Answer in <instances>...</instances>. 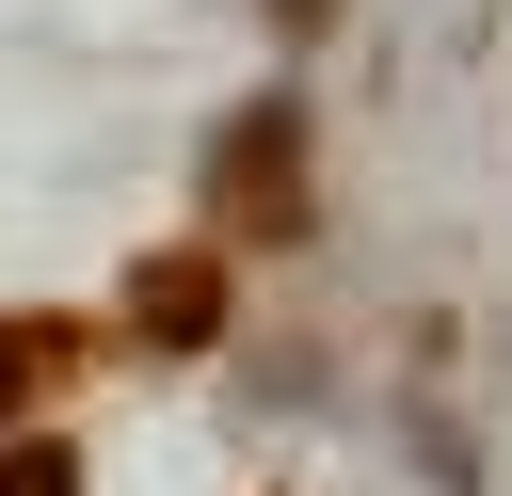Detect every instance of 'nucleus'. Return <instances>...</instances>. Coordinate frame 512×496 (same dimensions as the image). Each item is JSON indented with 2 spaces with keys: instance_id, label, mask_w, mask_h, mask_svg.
<instances>
[{
  "instance_id": "nucleus-4",
  "label": "nucleus",
  "mask_w": 512,
  "mask_h": 496,
  "mask_svg": "<svg viewBox=\"0 0 512 496\" xmlns=\"http://www.w3.org/2000/svg\"><path fill=\"white\" fill-rule=\"evenodd\" d=\"M0 496H80V432H0Z\"/></svg>"
},
{
  "instance_id": "nucleus-2",
  "label": "nucleus",
  "mask_w": 512,
  "mask_h": 496,
  "mask_svg": "<svg viewBox=\"0 0 512 496\" xmlns=\"http://www.w3.org/2000/svg\"><path fill=\"white\" fill-rule=\"evenodd\" d=\"M112 320H128L144 352H208V336L240 320V256H224V240H160V256L128 272V304H112Z\"/></svg>"
},
{
  "instance_id": "nucleus-5",
  "label": "nucleus",
  "mask_w": 512,
  "mask_h": 496,
  "mask_svg": "<svg viewBox=\"0 0 512 496\" xmlns=\"http://www.w3.org/2000/svg\"><path fill=\"white\" fill-rule=\"evenodd\" d=\"M272 32H288V48H320V32H336V0H272Z\"/></svg>"
},
{
  "instance_id": "nucleus-1",
  "label": "nucleus",
  "mask_w": 512,
  "mask_h": 496,
  "mask_svg": "<svg viewBox=\"0 0 512 496\" xmlns=\"http://www.w3.org/2000/svg\"><path fill=\"white\" fill-rule=\"evenodd\" d=\"M320 192H304V96L272 80L224 144H208V240H304Z\"/></svg>"
},
{
  "instance_id": "nucleus-3",
  "label": "nucleus",
  "mask_w": 512,
  "mask_h": 496,
  "mask_svg": "<svg viewBox=\"0 0 512 496\" xmlns=\"http://www.w3.org/2000/svg\"><path fill=\"white\" fill-rule=\"evenodd\" d=\"M80 352H96V336H80L64 304H16V320H0V432H32V400H48Z\"/></svg>"
}]
</instances>
